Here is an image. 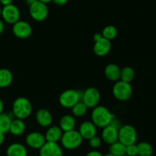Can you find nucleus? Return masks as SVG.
<instances>
[{"label":"nucleus","instance_id":"1","mask_svg":"<svg viewBox=\"0 0 156 156\" xmlns=\"http://www.w3.org/2000/svg\"><path fill=\"white\" fill-rule=\"evenodd\" d=\"M115 115L113 114L106 107L97 106L93 108L91 112V122L98 128H105L111 124Z\"/></svg>","mask_w":156,"mask_h":156},{"label":"nucleus","instance_id":"2","mask_svg":"<svg viewBox=\"0 0 156 156\" xmlns=\"http://www.w3.org/2000/svg\"><path fill=\"white\" fill-rule=\"evenodd\" d=\"M32 105L30 101L24 97L16 98L12 105V114L17 119H27L32 113Z\"/></svg>","mask_w":156,"mask_h":156},{"label":"nucleus","instance_id":"3","mask_svg":"<svg viewBox=\"0 0 156 156\" xmlns=\"http://www.w3.org/2000/svg\"><path fill=\"white\" fill-rule=\"evenodd\" d=\"M83 91L80 90L67 89L62 91L59 98V102L64 108H72L78 102L82 101Z\"/></svg>","mask_w":156,"mask_h":156},{"label":"nucleus","instance_id":"4","mask_svg":"<svg viewBox=\"0 0 156 156\" xmlns=\"http://www.w3.org/2000/svg\"><path fill=\"white\" fill-rule=\"evenodd\" d=\"M60 142L65 149L68 150H73L79 148L82 145L83 139L81 136L79 131L73 129L63 133Z\"/></svg>","mask_w":156,"mask_h":156},{"label":"nucleus","instance_id":"5","mask_svg":"<svg viewBox=\"0 0 156 156\" xmlns=\"http://www.w3.org/2000/svg\"><path fill=\"white\" fill-rule=\"evenodd\" d=\"M113 95L120 101H128L133 94V88L130 83L119 80L115 82L112 88Z\"/></svg>","mask_w":156,"mask_h":156},{"label":"nucleus","instance_id":"6","mask_svg":"<svg viewBox=\"0 0 156 156\" xmlns=\"http://www.w3.org/2000/svg\"><path fill=\"white\" fill-rule=\"evenodd\" d=\"M137 140L136 129L132 125H122L118 130V141L124 146L135 144Z\"/></svg>","mask_w":156,"mask_h":156},{"label":"nucleus","instance_id":"7","mask_svg":"<svg viewBox=\"0 0 156 156\" xmlns=\"http://www.w3.org/2000/svg\"><path fill=\"white\" fill-rule=\"evenodd\" d=\"M29 13L32 19L41 22L47 19L48 17L49 9L47 4L37 1L29 6Z\"/></svg>","mask_w":156,"mask_h":156},{"label":"nucleus","instance_id":"8","mask_svg":"<svg viewBox=\"0 0 156 156\" xmlns=\"http://www.w3.org/2000/svg\"><path fill=\"white\" fill-rule=\"evenodd\" d=\"M1 17L2 18L3 21L13 25L20 20L21 12L18 6L12 3V4L3 6V8H2Z\"/></svg>","mask_w":156,"mask_h":156},{"label":"nucleus","instance_id":"9","mask_svg":"<svg viewBox=\"0 0 156 156\" xmlns=\"http://www.w3.org/2000/svg\"><path fill=\"white\" fill-rule=\"evenodd\" d=\"M101 100L100 91L94 87H90L82 92V101L88 108H94L98 106Z\"/></svg>","mask_w":156,"mask_h":156},{"label":"nucleus","instance_id":"10","mask_svg":"<svg viewBox=\"0 0 156 156\" xmlns=\"http://www.w3.org/2000/svg\"><path fill=\"white\" fill-rule=\"evenodd\" d=\"M12 32L17 38L27 39L31 35L32 27L27 21L19 20L12 26Z\"/></svg>","mask_w":156,"mask_h":156},{"label":"nucleus","instance_id":"11","mask_svg":"<svg viewBox=\"0 0 156 156\" xmlns=\"http://www.w3.org/2000/svg\"><path fill=\"white\" fill-rule=\"evenodd\" d=\"M25 142L26 144L31 149H40L47 141L42 133L39 132H31L27 135Z\"/></svg>","mask_w":156,"mask_h":156},{"label":"nucleus","instance_id":"12","mask_svg":"<svg viewBox=\"0 0 156 156\" xmlns=\"http://www.w3.org/2000/svg\"><path fill=\"white\" fill-rule=\"evenodd\" d=\"M39 156H63V152L58 143L46 142L39 149Z\"/></svg>","mask_w":156,"mask_h":156},{"label":"nucleus","instance_id":"13","mask_svg":"<svg viewBox=\"0 0 156 156\" xmlns=\"http://www.w3.org/2000/svg\"><path fill=\"white\" fill-rule=\"evenodd\" d=\"M79 133L83 140H89L97 133V127L91 121H84L79 126Z\"/></svg>","mask_w":156,"mask_h":156},{"label":"nucleus","instance_id":"14","mask_svg":"<svg viewBox=\"0 0 156 156\" xmlns=\"http://www.w3.org/2000/svg\"><path fill=\"white\" fill-rule=\"evenodd\" d=\"M111 42L105 38L102 37L100 41L94 42L93 51L98 56H107L111 50Z\"/></svg>","mask_w":156,"mask_h":156},{"label":"nucleus","instance_id":"15","mask_svg":"<svg viewBox=\"0 0 156 156\" xmlns=\"http://www.w3.org/2000/svg\"><path fill=\"white\" fill-rule=\"evenodd\" d=\"M36 120L40 126L43 127H50L53 123V116L48 110L41 108L37 111Z\"/></svg>","mask_w":156,"mask_h":156},{"label":"nucleus","instance_id":"16","mask_svg":"<svg viewBox=\"0 0 156 156\" xmlns=\"http://www.w3.org/2000/svg\"><path fill=\"white\" fill-rule=\"evenodd\" d=\"M101 140L108 145H111L116 143L118 141V129L113 127L111 125L103 128Z\"/></svg>","mask_w":156,"mask_h":156},{"label":"nucleus","instance_id":"17","mask_svg":"<svg viewBox=\"0 0 156 156\" xmlns=\"http://www.w3.org/2000/svg\"><path fill=\"white\" fill-rule=\"evenodd\" d=\"M62 134H63V132H62V130L60 129L59 126H50L47 129L44 136H45L47 142L57 143L58 142L61 140Z\"/></svg>","mask_w":156,"mask_h":156},{"label":"nucleus","instance_id":"18","mask_svg":"<svg viewBox=\"0 0 156 156\" xmlns=\"http://www.w3.org/2000/svg\"><path fill=\"white\" fill-rule=\"evenodd\" d=\"M120 67L114 63H110L106 66L105 69V75L108 80L111 82H117L120 79Z\"/></svg>","mask_w":156,"mask_h":156},{"label":"nucleus","instance_id":"19","mask_svg":"<svg viewBox=\"0 0 156 156\" xmlns=\"http://www.w3.org/2000/svg\"><path fill=\"white\" fill-rule=\"evenodd\" d=\"M76 122L74 116L70 114H66L63 115L59 120V127L62 129V132H68L75 129Z\"/></svg>","mask_w":156,"mask_h":156},{"label":"nucleus","instance_id":"20","mask_svg":"<svg viewBox=\"0 0 156 156\" xmlns=\"http://www.w3.org/2000/svg\"><path fill=\"white\" fill-rule=\"evenodd\" d=\"M7 156H27V150L25 146L21 143L11 144L6 150Z\"/></svg>","mask_w":156,"mask_h":156},{"label":"nucleus","instance_id":"21","mask_svg":"<svg viewBox=\"0 0 156 156\" xmlns=\"http://www.w3.org/2000/svg\"><path fill=\"white\" fill-rule=\"evenodd\" d=\"M26 129V125L25 123L23 120H20V119H14L12 120V123H11L10 129H9V132L14 136H21L25 132Z\"/></svg>","mask_w":156,"mask_h":156},{"label":"nucleus","instance_id":"22","mask_svg":"<svg viewBox=\"0 0 156 156\" xmlns=\"http://www.w3.org/2000/svg\"><path fill=\"white\" fill-rule=\"evenodd\" d=\"M13 82V74L8 69H0V88L9 87Z\"/></svg>","mask_w":156,"mask_h":156},{"label":"nucleus","instance_id":"23","mask_svg":"<svg viewBox=\"0 0 156 156\" xmlns=\"http://www.w3.org/2000/svg\"><path fill=\"white\" fill-rule=\"evenodd\" d=\"M13 119L8 114H0V133L5 134L9 132L11 123Z\"/></svg>","mask_w":156,"mask_h":156},{"label":"nucleus","instance_id":"24","mask_svg":"<svg viewBox=\"0 0 156 156\" xmlns=\"http://www.w3.org/2000/svg\"><path fill=\"white\" fill-rule=\"evenodd\" d=\"M135 78V71L130 66H126L123 68L120 72V80L124 82L130 83Z\"/></svg>","mask_w":156,"mask_h":156},{"label":"nucleus","instance_id":"25","mask_svg":"<svg viewBox=\"0 0 156 156\" xmlns=\"http://www.w3.org/2000/svg\"><path fill=\"white\" fill-rule=\"evenodd\" d=\"M126 146L117 141L110 145L109 152L114 156H123L126 155Z\"/></svg>","mask_w":156,"mask_h":156},{"label":"nucleus","instance_id":"26","mask_svg":"<svg viewBox=\"0 0 156 156\" xmlns=\"http://www.w3.org/2000/svg\"><path fill=\"white\" fill-rule=\"evenodd\" d=\"M117 34H118V31H117V29L115 26L107 25L102 30L101 34L104 38L111 41L117 37Z\"/></svg>","mask_w":156,"mask_h":156},{"label":"nucleus","instance_id":"27","mask_svg":"<svg viewBox=\"0 0 156 156\" xmlns=\"http://www.w3.org/2000/svg\"><path fill=\"white\" fill-rule=\"evenodd\" d=\"M72 109V112L74 117H82L84 115H85L88 111V107L81 101L78 102L76 105H75Z\"/></svg>","mask_w":156,"mask_h":156},{"label":"nucleus","instance_id":"28","mask_svg":"<svg viewBox=\"0 0 156 156\" xmlns=\"http://www.w3.org/2000/svg\"><path fill=\"white\" fill-rule=\"evenodd\" d=\"M139 156H152L153 153V148L149 143L143 142L137 145Z\"/></svg>","mask_w":156,"mask_h":156},{"label":"nucleus","instance_id":"29","mask_svg":"<svg viewBox=\"0 0 156 156\" xmlns=\"http://www.w3.org/2000/svg\"><path fill=\"white\" fill-rule=\"evenodd\" d=\"M89 142V146H91V148L93 149H98V148L100 147L101 146V143H102V140L101 137L98 136L97 135L94 136V137H92L91 139H90L88 140Z\"/></svg>","mask_w":156,"mask_h":156},{"label":"nucleus","instance_id":"30","mask_svg":"<svg viewBox=\"0 0 156 156\" xmlns=\"http://www.w3.org/2000/svg\"><path fill=\"white\" fill-rule=\"evenodd\" d=\"M126 155L128 156H136L138 155V149L137 145L133 144L126 147Z\"/></svg>","mask_w":156,"mask_h":156},{"label":"nucleus","instance_id":"31","mask_svg":"<svg viewBox=\"0 0 156 156\" xmlns=\"http://www.w3.org/2000/svg\"><path fill=\"white\" fill-rule=\"evenodd\" d=\"M110 125H111V126H112L113 127L117 129L118 130H119V129H120V128L122 126V124H121V123H120V121L116 117L113 119L112 121H111V124Z\"/></svg>","mask_w":156,"mask_h":156},{"label":"nucleus","instance_id":"32","mask_svg":"<svg viewBox=\"0 0 156 156\" xmlns=\"http://www.w3.org/2000/svg\"><path fill=\"white\" fill-rule=\"evenodd\" d=\"M53 3L56 5H59V6H62L66 4L67 2H69V0H53Z\"/></svg>","mask_w":156,"mask_h":156},{"label":"nucleus","instance_id":"33","mask_svg":"<svg viewBox=\"0 0 156 156\" xmlns=\"http://www.w3.org/2000/svg\"><path fill=\"white\" fill-rule=\"evenodd\" d=\"M85 156H103V155L100 152H98V151L93 150L88 152Z\"/></svg>","mask_w":156,"mask_h":156},{"label":"nucleus","instance_id":"34","mask_svg":"<svg viewBox=\"0 0 156 156\" xmlns=\"http://www.w3.org/2000/svg\"><path fill=\"white\" fill-rule=\"evenodd\" d=\"M102 37H102V34L101 33H96L94 34V36H93V39H94V42H97V41H100Z\"/></svg>","mask_w":156,"mask_h":156},{"label":"nucleus","instance_id":"35","mask_svg":"<svg viewBox=\"0 0 156 156\" xmlns=\"http://www.w3.org/2000/svg\"><path fill=\"white\" fill-rule=\"evenodd\" d=\"M5 29V22L2 21V20L0 19V35H2L3 33H4Z\"/></svg>","mask_w":156,"mask_h":156},{"label":"nucleus","instance_id":"36","mask_svg":"<svg viewBox=\"0 0 156 156\" xmlns=\"http://www.w3.org/2000/svg\"><path fill=\"white\" fill-rule=\"evenodd\" d=\"M12 2H13V0H0V4L2 5L3 6H6L12 4Z\"/></svg>","mask_w":156,"mask_h":156},{"label":"nucleus","instance_id":"37","mask_svg":"<svg viewBox=\"0 0 156 156\" xmlns=\"http://www.w3.org/2000/svg\"><path fill=\"white\" fill-rule=\"evenodd\" d=\"M5 142V134L2 133H0V146L4 143Z\"/></svg>","mask_w":156,"mask_h":156},{"label":"nucleus","instance_id":"38","mask_svg":"<svg viewBox=\"0 0 156 156\" xmlns=\"http://www.w3.org/2000/svg\"><path fill=\"white\" fill-rule=\"evenodd\" d=\"M4 103H3L2 100L0 98V114H2L3 113V111H4Z\"/></svg>","mask_w":156,"mask_h":156},{"label":"nucleus","instance_id":"39","mask_svg":"<svg viewBox=\"0 0 156 156\" xmlns=\"http://www.w3.org/2000/svg\"><path fill=\"white\" fill-rule=\"evenodd\" d=\"M37 1H38V0H24L25 3L28 6H30V5H32V4H33V3H34L35 2H37Z\"/></svg>","mask_w":156,"mask_h":156},{"label":"nucleus","instance_id":"40","mask_svg":"<svg viewBox=\"0 0 156 156\" xmlns=\"http://www.w3.org/2000/svg\"><path fill=\"white\" fill-rule=\"evenodd\" d=\"M38 1L41 2H43V3H45V4H48V3L51 2L53 0H38Z\"/></svg>","mask_w":156,"mask_h":156},{"label":"nucleus","instance_id":"41","mask_svg":"<svg viewBox=\"0 0 156 156\" xmlns=\"http://www.w3.org/2000/svg\"><path fill=\"white\" fill-rule=\"evenodd\" d=\"M103 156H114V155H112V154L110 153V152H109V153H107L106 155H103Z\"/></svg>","mask_w":156,"mask_h":156},{"label":"nucleus","instance_id":"42","mask_svg":"<svg viewBox=\"0 0 156 156\" xmlns=\"http://www.w3.org/2000/svg\"><path fill=\"white\" fill-rule=\"evenodd\" d=\"M1 15H2V8L0 6V18H1Z\"/></svg>","mask_w":156,"mask_h":156},{"label":"nucleus","instance_id":"43","mask_svg":"<svg viewBox=\"0 0 156 156\" xmlns=\"http://www.w3.org/2000/svg\"><path fill=\"white\" fill-rule=\"evenodd\" d=\"M123 156H128V155H123Z\"/></svg>","mask_w":156,"mask_h":156},{"label":"nucleus","instance_id":"44","mask_svg":"<svg viewBox=\"0 0 156 156\" xmlns=\"http://www.w3.org/2000/svg\"><path fill=\"white\" fill-rule=\"evenodd\" d=\"M27 156H28V155H27Z\"/></svg>","mask_w":156,"mask_h":156}]
</instances>
